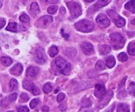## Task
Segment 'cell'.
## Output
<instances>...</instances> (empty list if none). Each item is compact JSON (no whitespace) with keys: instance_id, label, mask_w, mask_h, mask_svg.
Segmentation results:
<instances>
[{"instance_id":"cell-1","label":"cell","mask_w":135,"mask_h":112,"mask_svg":"<svg viewBox=\"0 0 135 112\" xmlns=\"http://www.w3.org/2000/svg\"><path fill=\"white\" fill-rule=\"evenodd\" d=\"M55 63L58 70L61 74L64 75H68L71 71V64L66 59L59 56L55 59Z\"/></svg>"},{"instance_id":"cell-2","label":"cell","mask_w":135,"mask_h":112,"mask_svg":"<svg viewBox=\"0 0 135 112\" xmlns=\"http://www.w3.org/2000/svg\"><path fill=\"white\" fill-rule=\"evenodd\" d=\"M111 43L115 50H120L123 47L126 40L119 32H114L110 35Z\"/></svg>"},{"instance_id":"cell-3","label":"cell","mask_w":135,"mask_h":112,"mask_svg":"<svg viewBox=\"0 0 135 112\" xmlns=\"http://www.w3.org/2000/svg\"><path fill=\"white\" fill-rule=\"evenodd\" d=\"M75 26L79 31L82 32H90L94 28V24L90 21L83 19L76 22Z\"/></svg>"},{"instance_id":"cell-4","label":"cell","mask_w":135,"mask_h":112,"mask_svg":"<svg viewBox=\"0 0 135 112\" xmlns=\"http://www.w3.org/2000/svg\"><path fill=\"white\" fill-rule=\"evenodd\" d=\"M67 6L69 10L70 13L73 18H76L82 14L81 6L76 2H68L67 3Z\"/></svg>"},{"instance_id":"cell-5","label":"cell","mask_w":135,"mask_h":112,"mask_svg":"<svg viewBox=\"0 0 135 112\" xmlns=\"http://www.w3.org/2000/svg\"><path fill=\"white\" fill-rule=\"evenodd\" d=\"M108 15L110 17V18L113 20V22L115 24L116 26L118 28H121L125 26V21L123 17L119 14H117L115 11L113 10H109L107 11Z\"/></svg>"},{"instance_id":"cell-6","label":"cell","mask_w":135,"mask_h":112,"mask_svg":"<svg viewBox=\"0 0 135 112\" xmlns=\"http://www.w3.org/2000/svg\"><path fill=\"white\" fill-rule=\"evenodd\" d=\"M53 17L50 15L43 16L37 21L36 26L41 28H46L52 22Z\"/></svg>"},{"instance_id":"cell-7","label":"cell","mask_w":135,"mask_h":112,"mask_svg":"<svg viewBox=\"0 0 135 112\" xmlns=\"http://www.w3.org/2000/svg\"><path fill=\"white\" fill-rule=\"evenodd\" d=\"M36 61L39 64H44L46 61V55L44 50L42 47H39L35 51Z\"/></svg>"},{"instance_id":"cell-8","label":"cell","mask_w":135,"mask_h":112,"mask_svg":"<svg viewBox=\"0 0 135 112\" xmlns=\"http://www.w3.org/2000/svg\"><path fill=\"white\" fill-rule=\"evenodd\" d=\"M96 22L98 24L99 26L102 28L108 27L110 24L109 19L106 15L104 13H100L96 17Z\"/></svg>"},{"instance_id":"cell-9","label":"cell","mask_w":135,"mask_h":112,"mask_svg":"<svg viewBox=\"0 0 135 112\" xmlns=\"http://www.w3.org/2000/svg\"><path fill=\"white\" fill-rule=\"evenodd\" d=\"M105 93H106V90H105V88L104 84H96L94 90V95L96 98L100 99L102 98L105 95Z\"/></svg>"},{"instance_id":"cell-10","label":"cell","mask_w":135,"mask_h":112,"mask_svg":"<svg viewBox=\"0 0 135 112\" xmlns=\"http://www.w3.org/2000/svg\"><path fill=\"white\" fill-rule=\"evenodd\" d=\"M23 71V67L21 63H17L12 68H11L10 73L14 76H19Z\"/></svg>"},{"instance_id":"cell-11","label":"cell","mask_w":135,"mask_h":112,"mask_svg":"<svg viewBox=\"0 0 135 112\" xmlns=\"http://www.w3.org/2000/svg\"><path fill=\"white\" fill-rule=\"evenodd\" d=\"M39 72V68L37 67H34V66H31L29 67L27 69L26 71V76L27 77L30 78V79H34Z\"/></svg>"},{"instance_id":"cell-12","label":"cell","mask_w":135,"mask_h":112,"mask_svg":"<svg viewBox=\"0 0 135 112\" xmlns=\"http://www.w3.org/2000/svg\"><path fill=\"white\" fill-rule=\"evenodd\" d=\"M81 49L86 55H90L94 52L93 46L88 42H84L82 43Z\"/></svg>"},{"instance_id":"cell-13","label":"cell","mask_w":135,"mask_h":112,"mask_svg":"<svg viewBox=\"0 0 135 112\" xmlns=\"http://www.w3.org/2000/svg\"><path fill=\"white\" fill-rule=\"evenodd\" d=\"M112 96H113V92L112 91H108L107 93L105 94V95L102 98H100L101 99L100 104H102L104 106V105L108 104V101H110Z\"/></svg>"},{"instance_id":"cell-14","label":"cell","mask_w":135,"mask_h":112,"mask_svg":"<svg viewBox=\"0 0 135 112\" xmlns=\"http://www.w3.org/2000/svg\"><path fill=\"white\" fill-rule=\"evenodd\" d=\"M99 52L101 55H107L111 51V47L108 45H100L99 46Z\"/></svg>"},{"instance_id":"cell-15","label":"cell","mask_w":135,"mask_h":112,"mask_svg":"<svg viewBox=\"0 0 135 112\" xmlns=\"http://www.w3.org/2000/svg\"><path fill=\"white\" fill-rule=\"evenodd\" d=\"M105 63H106V65L108 68H113L115 66V57L113 55H110V56L106 58Z\"/></svg>"},{"instance_id":"cell-16","label":"cell","mask_w":135,"mask_h":112,"mask_svg":"<svg viewBox=\"0 0 135 112\" xmlns=\"http://www.w3.org/2000/svg\"><path fill=\"white\" fill-rule=\"evenodd\" d=\"M109 2H110V0H98L94 5V7L96 9H98L100 8L106 6Z\"/></svg>"},{"instance_id":"cell-17","label":"cell","mask_w":135,"mask_h":112,"mask_svg":"<svg viewBox=\"0 0 135 112\" xmlns=\"http://www.w3.org/2000/svg\"><path fill=\"white\" fill-rule=\"evenodd\" d=\"M117 111L118 112H129L130 111V107L127 104H119L117 107Z\"/></svg>"},{"instance_id":"cell-18","label":"cell","mask_w":135,"mask_h":112,"mask_svg":"<svg viewBox=\"0 0 135 112\" xmlns=\"http://www.w3.org/2000/svg\"><path fill=\"white\" fill-rule=\"evenodd\" d=\"M22 86H23L25 89L31 92L33 88H34V84H33V82L32 81H30L28 80H25L23 81V82H22Z\"/></svg>"},{"instance_id":"cell-19","label":"cell","mask_w":135,"mask_h":112,"mask_svg":"<svg viewBox=\"0 0 135 112\" xmlns=\"http://www.w3.org/2000/svg\"><path fill=\"white\" fill-rule=\"evenodd\" d=\"M1 62L4 66L8 67V66H10L12 64L13 61H12L11 58L9 57L3 56L1 57Z\"/></svg>"},{"instance_id":"cell-20","label":"cell","mask_w":135,"mask_h":112,"mask_svg":"<svg viewBox=\"0 0 135 112\" xmlns=\"http://www.w3.org/2000/svg\"><path fill=\"white\" fill-rule=\"evenodd\" d=\"M125 8L127 10L131 11L133 13H134L135 8H134V0H130L128 1L125 5Z\"/></svg>"},{"instance_id":"cell-21","label":"cell","mask_w":135,"mask_h":112,"mask_svg":"<svg viewBox=\"0 0 135 112\" xmlns=\"http://www.w3.org/2000/svg\"><path fill=\"white\" fill-rule=\"evenodd\" d=\"M65 54L70 58L74 57L76 56V50H75V48H73V47L67 48V50H66L65 52Z\"/></svg>"},{"instance_id":"cell-22","label":"cell","mask_w":135,"mask_h":112,"mask_svg":"<svg viewBox=\"0 0 135 112\" xmlns=\"http://www.w3.org/2000/svg\"><path fill=\"white\" fill-rule=\"evenodd\" d=\"M58 52H59L58 47L55 46H51V47H50V49H49L48 53L50 55V56L51 57H55L58 53Z\"/></svg>"},{"instance_id":"cell-23","label":"cell","mask_w":135,"mask_h":112,"mask_svg":"<svg viewBox=\"0 0 135 112\" xmlns=\"http://www.w3.org/2000/svg\"><path fill=\"white\" fill-rule=\"evenodd\" d=\"M6 30L11 32H17V23L15 22H9V25L6 27Z\"/></svg>"},{"instance_id":"cell-24","label":"cell","mask_w":135,"mask_h":112,"mask_svg":"<svg viewBox=\"0 0 135 112\" xmlns=\"http://www.w3.org/2000/svg\"><path fill=\"white\" fill-rule=\"evenodd\" d=\"M127 50L129 53L131 55H135V42L134 41L130 42L128 46Z\"/></svg>"},{"instance_id":"cell-25","label":"cell","mask_w":135,"mask_h":112,"mask_svg":"<svg viewBox=\"0 0 135 112\" xmlns=\"http://www.w3.org/2000/svg\"><path fill=\"white\" fill-rule=\"evenodd\" d=\"M17 86H18V82L16 79H11L10 80V83H9V87H10V90L13 91L17 89Z\"/></svg>"},{"instance_id":"cell-26","label":"cell","mask_w":135,"mask_h":112,"mask_svg":"<svg viewBox=\"0 0 135 112\" xmlns=\"http://www.w3.org/2000/svg\"><path fill=\"white\" fill-rule=\"evenodd\" d=\"M96 69L98 71H102V70H104L105 69V63L103 61L99 60L98 61H97V63H96Z\"/></svg>"},{"instance_id":"cell-27","label":"cell","mask_w":135,"mask_h":112,"mask_svg":"<svg viewBox=\"0 0 135 112\" xmlns=\"http://www.w3.org/2000/svg\"><path fill=\"white\" fill-rule=\"evenodd\" d=\"M30 10L34 13H39L40 12V8L39 6H38V4L34 2L31 4L30 5Z\"/></svg>"},{"instance_id":"cell-28","label":"cell","mask_w":135,"mask_h":112,"mask_svg":"<svg viewBox=\"0 0 135 112\" xmlns=\"http://www.w3.org/2000/svg\"><path fill=\"white\" fill-rule=\"evenodd\" d=\"M92 105L91 104V101L89 98H84L82 100V107L83 108H87V107H90Z\"/></svg>"},{"instance_id":"cell-29","label":"cell","mask_w":135,"mask_h":112,"mask_svg":"<svg viewBox=\"0 0 135 112\" xmlns=\"http://www.w3.org/2000/svg\"><path fill=\"white\" fill-rule=\"evenodd\" d=\"M51 90H52V85L51 84V83L47 82L44 86L43 91L45 93H50V92H51Z\"/></svg>"},{"instance_id":"cell-30","label":"cell","mask_w":135,"mask_h":112,"mask_svg":"<svg viewBox=\"0 0 135 112\" xmlns=\"http://www.w3.org/2000/svg\"><path fill=\"white\" fill-rule=\"evenodd\" d=\"M20 21L23 23H27L30 22V17L26 14H22L21 17H19Z\"/></svg>"},{"instance_id":"cell-31","label":"cell","mask_w":135,"mask_h":112,"mask_svg":"<svg viewBox=\"0 0 135 112\" xmlns=\"http://www.w3.org/2000/svg\"><path fill=\"white\" fill-rule=\"evenodd\" d=\"M118 59L121 62H125L126 61H127L128 59V56L127 55V54L125 53L122 52L121 53H119V55H118Z\"/></svg>"},{"instance_id":"cell-32","label":"cell","mask_w":135,"mask_h":112,"mask_svg":"<svg viewBox=\"0 0 135 112\" xmlns=\"http://www.w3.org/2000/svg\"><path fill=\"white\" fill-rule=\"evenodd\" d=\"M39 99L35 98L33 99L32 100H31V101L30 102V109H34V108L36 107V105L39 104Z\"/></svg>"},{"instance_id":"cell-33","label":"cell","mask_w":135,"mask_h":112,"mask_svg":"<svg viewBox=\"0 0 135 112\" xmlns=\"http://www.w3.org/2000/svg\"><path fill=\"white\" fill-rule=\"evenodd\" d=\"M58 7L57 5H51V6L49 7L48 9H47V12H48L50 14H54L55 12L57 11Z\"/></svg>"},{"instance_id":"cell-34","label":"cell","mask_w":135,"mask_h":112,"mask_svg":"<svg viewBox=\"0 0 135 112\" xmlns=\"http://www.w3.org/2000/svg\"><path fill=\"white\" fill-rule=\"evenodd\" d=\"M17 98V93H13L11 94V95H9V97H8V100L11 102H13V101H15Z\"/></svg>"},{"instance_id":"cell-35","label":"cell","mask_w":135,"mask_h":112,"mask_svg":"<svg viewBox=\"0 0 135 112\" xmlns=\"http://www.w3.org/2000/svg\"><path fill=\"white\" fill-rule=\"evenodd\" d=\"M21 98L22 100V101L24 102H26V101H28L29 100V96L26 94V93H22L21 95Z\"/></svg>"},{"instance_id":"cell-36","label":"cell","mask_w":135,"mask_h":112,"mask_svg":"<svg viewBox=\"0 0 135 112\" xmlns=\"http://www.w3.org/2000/svg\"><path fill=\"white\" fill-rule=\"evenodd\" d=\"M19 112H28L29 109L26 106H19L17 109Z\"/></svg>"},{"instance_id":"cell-37","label":"cell","mask_w":135,"mask_h":112,"mask_svg":"<svg viewBox=\"0 0 135 112\" xmlns=\"http://www.w3.org/2000/svg\"><path fill=\"white\" fill-rule=\"evenodd\" d=\"M31 92L34 95H38V94H40V91L39 88H38V87H37L36 86H35V85H34V88H33L32 90L31 91Z\"/></svg>"},{"instance_id":"cell-38","label":"cell","mask_w":135,"mask_h":112,"mask_svg":"<svg viewBox=\"0 0 135 112\" xmlns=\"http://www.w3.org/2000/svg\"><path fill=\"white\" fill-rule=\"evenodd\" d=\"M65 94L64 93H60L59 95L57 96V100L58 102H61L62 101H63V100H64L65 98Z\"/></svg>"},{"instance_id":"cell-39","label":"cell","mask_w":135,"mask_h":112,"mask_svg":"<svg viewBox=\"0 0 135 112\" xmlns=\"http://www.w3.org/2000/svg\"><path fill=\"white\" fill-rule=\"evenodd\" d=\"M5 23H6L5 20L3 18H0V29L2 28L5 26Z\"/></svg>"},{"instance_id":"cell-40","label":"cell","mask_w":135,"mask_h":112,"mask_svg":"<svg viewBox=\"0 0 135 112\" xmlns=\"http://www.w3.org/2000/svg\"><path fill=\"white\" fill-rule=\"evenodd\" d=\"M59 0H45V2L47 3L51 4V3H57L59 2Z\"/></svg>"},{"instance_id":"cell-41","label":"cell","mask_w":135,"mask_h":112,"mask_svg":"<svg viewBox=\"0 0 135 112\" xmlns=\"http://www.w3.org/2000/svg\"><path fill=\"white\" fill-rule=\"evenodd\" d=\"M59 109H60V110H61V111L65 110V109H67V107H66L65 103H64V104H62L61 105L59 106Z\"/></svg>"},{"instance_id":"cell-42","label":"cell","mask_w":135,"mask_h":112,"mask_svg":"<svg viewBox=\"0 0 135 112\" xmlns=\"http://www.w3.org/2000/svg\"><path fill=\"white\" fill-rule=\"evenodd\" d=\"M61 35H62V36L64 37L65 39H68L69 35H68V34H65L64 31H63V29H62V30H61Z\"/></svg>"},{"instance_id":"cell-43","label":"cell","mask_w":135,"mask_h":112,"mask_svg":"<svg viewBox=\"0 0 135 112\" xmlns=\"http://www.w3.org/2000/svg\"><path fill=\"white\" fill-rule=\"evenodd\" d=\"M42 111H48L49 107L47 106V105H46V106H44L43 108H42Z\"/></svg>"},{"instance_id":"cell-44","label":"cell","mask_w":135,"mask_h":112,"mask_svg":"<svg viewBox=\"0 0 135 112\" xmlns=\"http://www.w3.org/2000/svg\"><path fill=\"white\" fill-rule=\"evenodd\" d=\"M60 13H61V14H65V9L64 7H61Z\"/></svg>"},{"instance_id":"cell-45","label":"cell","mask_w":135,"mask_h":112,"mask_svg":"<svg viewBox=\"0 0 135 112\" xmlns=\"http://www.w3.org/2000/svg\"><path fill=\"white\" fill-rule=\"evenodd\" d=\"M94 1V0H84V1L86 3H91Z\"/></svg>"},{"instance_id":"cell-46","label":"cell","mask_w":135,"mask_h":112,"mask_svg":"<svg viewBox=\"0 0 135 112\" xmlns=\"http://www.w3.org/2000/svg\"><path fill=\"white\" fill-rule=\"evenodd\" d=\"M3 2V0H0V8H1V7H2Z\"/></svg>"},{"instance_id":"cell-47","label":"cell","mask_w":135,"mask_h":112,"mask_svg":"<svg viewBox=\"0 0 135 112\" xmlns=\"http://www.w3.org/2000/svg\"><path fill=\"white\" fill-rule=\"evenodd\" d=\"M0 50H1V47H0Z\"/></svg>"}]
</instances>
